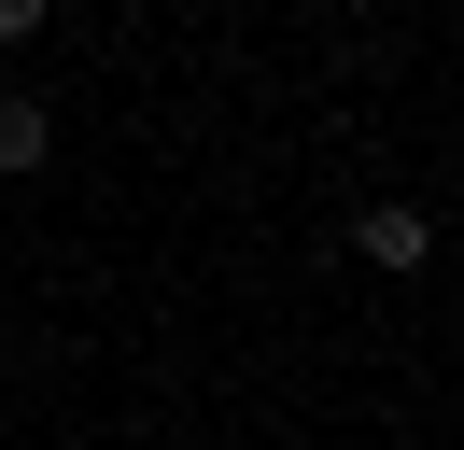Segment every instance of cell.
Instances as JSON below:
<instances>
[{
    "label": "cell",
    "instance_id": "obj_1",
    "mask_svg": "<svg viewBox=\"0 0 464 450\" xmlns=\"http://www.w3.org/2000/svg\"><path fill=\"white\" fill-rule=\"evenodd\" d=\"M352 253H366V268H422L436 225H422V211H366V225H352Z\"/></svg>",
    "mask_w": 464,
    "mask_h": 450
},
{
    "label": "cell",
    "instance_id": "obj_2",
    "mask_svg": "<svg viewBox=\"0 0 464 450\" xmlns=\"http://www.w3.org/2000/svg\"><path fill=\"white\" fill-rule=\"evenodd\" d=\"M57 155V127H43V99H0V169H43Z\"/></svg>",
    "mask_w": 464,
    "mask_h": 450
},
{
    "label": "cell",
    "instance_id": "obj_3",
    "mask_svg": "<svg viewBox=\"0 0 464 450\" xmlns=\"http://www.w3.org/2000/svg\"><path fill=\"white\" fill-rule=\"evenodd\" d=\"M29 28H43V0H0V43H29Z\"/></svg>",
    "mask_w": 464,
    "mask_h": 450
}]
</instances>
